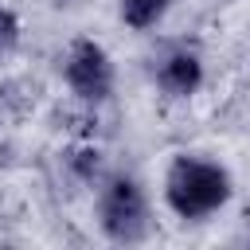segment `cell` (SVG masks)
<instances>
[{"label": "cell", "instance_id": "277c9868", "mask_svg": "<svg viewBox=\"0 0 250 250\" xmlns=\"http://www.w3.org/2000/svg\"><path fill=\"white\" fill-rule=\"evenodd\" d=\"M152 82L168 98H191L203 86V59L191 47H168L152 62Z\"/></svg>", "mask_w": 250, "mask_h": 250}, {"label": "cell", "instance_id": "6da1fadb", "mask_svg": "<svg viewBox=\"0 0 250 250\" xmlns=\"http://www.w3.org/2000/svg\"><path fill=\"white\" fill-rule=\"evenodd\" d=\"M230 191H234L230 172L203 156L180 152L164 172V203L172 207V215H180L188 223H199V219L223 211L230 203Z\"/></svg>", "mask_w": 250, "mask_h": 250}, {"label": "cell", "instance_id": "3957f363", "mask_svg": "<svg viewBox=\"0 0 250 250\" xmlns=\"http://www.w3.org/2000/svg\"><path fill=\"white\" fill-rule=\"evenodd\" d=\"M113 59L102 43L94 39H74L66 47V59H62V82L70 86V94L86 105H102L109 102L113 94Z\"/></svg>", "mask_w": 250, "mask_h": 250}, {"label": "cell", "instance_id": "5b68a950", "mask_svg": "<svg viewBox=\"0 0 250 250\" xmlns=\"http://www.w3.org/2000/svg\"><path fill=\"white\" fill-rule=\"evenodd\" d=\"M168 0H121V23L133 31H148L164 20Z\"/></svg>", "mask_w": 250, "mask_h": 250}, {"label": "cell", "instance_id": "7a4b0ae2", "mask_svg": "<svg viewBox=\"0 0 250 250\" xmlns=\"http://www.w3.org/2000/svg\"><path fill=\"white\" fill-rule=\"evenodd\" d=\"M98 227L109 242L133 246L148 238L152 215H148V195L133 176H105L98 188Z\"/></svg>", "mask_w": 250, "mask_h": 250}, {"label": "cell", "instance_id": "52a82bcc", "mask_svg": "<svg viewBox=\"0 0 250 250\" xmlns=\"http://www.w3.org/2000/svg\"><path fill=\"white\" fill-rule=\"evenodd\" d=\"M16 43H20V20H16L12 8H0V59L12 55Z\"/></svg>", "mask_w": 250, "mask_h": 250}, {"label": "cell", "instance_id": "8992f818", "mask_svg": "<svg viewBox=\"0 0 250 250\" xmlns=\"http://www.w3.org/2000/svg\"><path fill=\"white\" fill-rule=\"evenodd\" d=\"M66 168L74 172L78 184H94L102 176V152L98 148H70L66 152Z\"/></svg>", "mask_w": 250, "mask_h": 250}]
</instances>
